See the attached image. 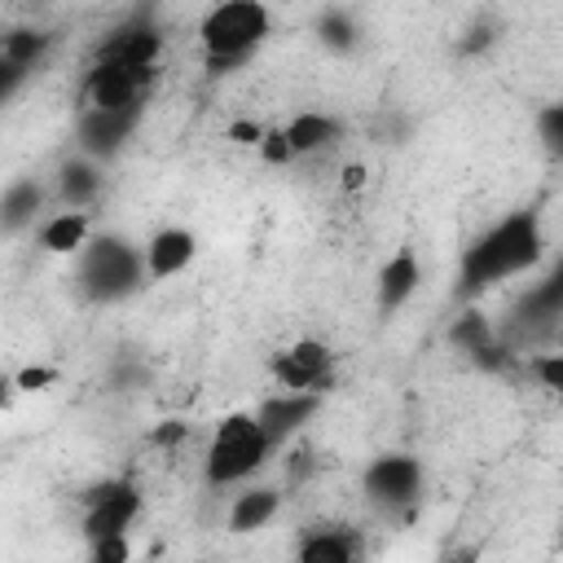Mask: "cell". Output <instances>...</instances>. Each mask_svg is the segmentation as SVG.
<instances>
[{
	"label": "cell",
	"mask_w": 563,
	"mask_h": 563,
	"mask_svg": "<svg viewBox=\"0 0 563 563\" xmlns=\"http://www.w3.org/2000/svg\"><path fill=\"white\" fill-rule=\"evenodd\" d=\"M541 260V224L532 211H515L506 220H497L475 246H466L462 255V290L479 295L523 268H532Z\"/></svg>",
	"instance_id": "cell-1"
},
{
	"label": "cell",
	"mask_w": 563,
	"mask_h": 563,
	"mask_svg": "<svg viewBox=\"0 0 563 563\" xmlns=\"http://www.w3.org/2000/svg\"><path fill=\"white\" fill-rule=\"evenodd\" d=\"M273 31V13L260 4V0H224V4H211L198 22V40H202V53H207V66L216 70H229L238 62H246L264 35Z\"/></svg>",
	"instance_id": "cell-2"
},
{
	"label": "cell",
	"mask_w": 563,
	"mask_h": 563,
	"mask_svg": "<svg viewBox=\"0 0 563 563\" xmlns=\"http://www.w3.org/2000/svg\"><path fill=\"white\" fill-rule=\"evenodd\" d=\"M145 255L136 242L119 238V233H101V238H88L79 246V290L92 299V303H114V299H128L145 286Z\"/></svg>",
	"instance_id": "cell-3"
},
{
	"label": "cell",
	"mask_w": 563,
	"mask_h": 563,
	"mask_svg": "<svg viewBox=\"0 0 563 563\" xmlns=\"http://www.w3.org/2000/svg\"><path fill=\"white\" fill-rule=\"evenodd\" d=\"M273 444L264 435V427L255 422V413H229L224 422H216L207 457H202V475L220 488L229 484H246L264 462H268Z\"/></svg>",
	"instance_id": "cell-4"
},
{
	"label": "cell",
	"mask_w": 563,
	"mask_h": 563,
	"mask_svg": "<svg viewBox=\"0 0 563 563\" xmlns=\"http://www.w3.org/2000/svg\"><path fill=\"white\" fill-rule=\"evenodd\" d=\"M150 79H154V70H145V66L97 62L84 84V110H141Z\"/></svg>",
	"instance_id": "cell-5"
},
{
	"label": "cell",
	"mask_w": 563,
	"mask_h": 563,
	"mask_svg": "<svg viewBox=\"0 0 563 563\" xmlns=\"http://www.w3.org/2000/svg\"><path fill=\"white\" fill-rule=\"evenodd\" d=\"M141 510V493L132 479H106L88 493L84 501V537L88 545L92 541H106V537H128L132 519Z\"/></svg>",
	"instance_id": "cell-6"
},
{
	"label": "cell",
	"mask_w": 563,
	"mask_h": 563,
	"mask_svg": "<svg viewBox=\"0 0 563 563\" xmlns=\"http://www.w3.org/2000/svg\"><path fill=\"white\" fill-rule=\"evenodd\" d=\"M273 378L282 383V391H299V396H321L334 383V352L317 339H299L286 352L273 356Z\"/></svg>",
	"instance_id": "cell-7"
},
{
	"label": "cell",
	"mask_w": 563,
	"mask_h": 563,
	"mask_svg": "<svg viewBox=\"0 0 563 563\" xmlns=\"http://www.w3.org/2000/svg\"><path fill=\"white\" fill-rule=\"evenodd\" d=\"M361 484L378 506H409L422 488V462L409 453H383L365 466Z\"/></svg>",
	"instance_id": "cell-8"
},
{
	"label": "cell",
	"mask_w": 563,
	"mask_h": 563,
	"mask_svg": "<svg viewBox=\"0 0 563 563\" xmlns=\"http://www.w3.org/2000/svg\"><path fill=\"white\" fill-rule=\"evenodd\" d=\"M136 123H141V110H79L75 136H79L84 158L119 154L128 145V136L136 132Z\"/></svg>",
	"instance_id": "cell-9"
},
{
	"label": "cell",
	"mask_w": 563,
	"mask_h": 563,
	"mask_svg": "<svg viewBox=\"0 0 563 563\" xmlns=\"http://www.w3.org/2000/svg\"><path fill=\"white\" fill-rule=\"evenodd\" d=\"M141 255H145V277L150 282H167V277H176V273H185L189 268V260L198 255V238L189 233V229H158L145 246H141Z\"/></svg>",
	"instance_id": "cell-10"
},
{
	"label": "cell",
	"mask_w": 563,
	"mask_h": 563,
	"mask_svg": "<svg viewBox=\"0 0 563 563\" xmlns=\"http://www.w3.org/2000/svg\"><path fill=\"white\" fill-rule=\"evenodd\" d=\"M317 405H321V396H299V391H277V396H268L260 409H255V422L264 427V435H268V444L277 449V444H286L312 413H317Z\"/></svg>",
	"instance_id": "cell-11"
},
{
	"label": "cell",
	"mask_w": 563,
	"mask_h": 563,
	"mask_svg": "<svg viewBox=\"0 0 563 563\" xmlns=\"http://www.w3.org/2000/svg\"><path fill=\"white\" fill-rule=\"evenodd\" d=\"M277 136H282L286 154H321V150L339 145L343 123H339L334 114H325V110H303V114H295Z\"/></svg>",
	"instance_id": "cell-12"
},
{
	"label": "cell",
	"mask_w": 563,
	"mask_h": 563,
	"mask_svg": "<svg viewBox=\"0 0 563 563\" xmlns=\"http://www.w3.org/2000/svg\"><path fill=\"white\" fill-rule=\"evenodd\" d=\"M361 559V541L347 528H317L303 537L295 563H356Z\"/></svg>",
	"instance_id": "cell-13"
},
{
	"label": "cell",
	"mask_w": 563,
	"mask_h": 563,
	"mask_svg": "<svg viewBox=\"0 0 563 563\" xmlns=\"http://www.w3.org/2000/svg\"><path fill=\"white\" fill-rule=\"evenodd\" d=\"M88 229H92L88 211H66L62 207L57 216H48L40 224V246L53 251V255H79V246L88 242Z\"/></svg>",
	"instance_id": "cell-14"
},
{
	"label": "cell",
	"mask_w": 563,
	"mask_h": 563,
	"mask_svg": "<svg viewBox=\"0 0 563 563\" xmlns=\"http://www.w3.org/2000/svg\"><path fill=\"white\" fill-rule=\"evenodd\" d=\"M282 510V493L277 488H242L229 506V528L233 532H260L273 515Z\"/></svg>",
	"instance_id": "cell-15"
},
{
	"label": "cell",
	"mask_w": 563,
	"mask_h": 563,
	"mask_svg": "<svg viewBox=\"0 0 563 563\" xmlns=\"http://www.w3.org/2000/svg\"><path fill=\"white\" fill-rule=\"evenodd\" d=\"M57 189H62L66 211H88V202L101 194V176H97L92 158H75V163H66L62 176H57Z\"/></svg>",
	"instance_id": "cell-16"
},
{
	"label": "cell",
	"mask_w": 563,
	"mask_h": 563,
	"mask_svg": "<svg viewBox=\"0 0 563 563\" xmlns=\"http://www.w3.org/2000/svg\"><path fill=\"white\" fill-rule=\"evenodd\" d=\"M413 286H418V260H413L409 251H400V255H396V260H387V268H383L378 303L391 312V308H400V303L413 295Z\"/></svg>",
	"instance_id": "cell-17"
},
{
	"label": "cell",
	"mask_w": 563,
	"mask_h": 563,
	"mask_svg": "<svg viewBox=\"0 0 563 563\" xmlns=\"http://www.w3.org/2000/svg\"><path fill=\"white\" fill-rule=\"evenodd\" d=\"M40 202H44V189L35 185V180H18V185H9L4 189V198H0V229H22V224H31L35 220V211H40Z\"/></svg>",
	"instance_id": "cell-18"
},
{
	"label": "cell",
	"mask_w": 563,
	"mask_h": 563,
	"mask_svg": "<svg viewBox=\"0 0 563 563\" xmlns=\"http://www.w3.org/2000/svg\"><path fill=\"white\" fill-rule=\"evenodd\" d=\"M44 44H48V35H40V31H13V35L0 44V53H4L18 70H31V62L44 53Z\"/></svg>",
	"instance_id": "cell-19"
},
{
	"label": "cell",
	"mask_w": 563,
	"mask_h": 563,
	"mask_svg": "<svg viewBox=\"0 0 563 563\" xmlns=\"http://www.w3.org/2000/svg\"><path fill=\"white\" fill-rule=\"evenodd\" d=\"M321 31H325L321 40H325V44H334V48H347V44L356 40L352 18H343V13H325V18H321Z\"/></svg>",
	"instance_id": "cell-20"
},
{
	"label": "cell",
	"mask_w": 563,
	"mask_h": 563,
	"mask_svg": "<svg viewBox=\"0 0 563 563\" xmlns=\"http://www.w3.org/2000/svg\"><path fill=\"white\" fill-rule=\"evenodd\" d=\"M128 554H132V541L128 537L92 541V563H128Z\"/></svg>",
	"instance_id": "cell-21"
},
{
	"label": "cell",
	"mask_w": 563,
	"mask_h": 563,
	"mask_svg": "<svg viewBox=\"0 0 563 563\" xmlns=\"http://www.w3.org/2000/svg\"><path fill=\"white\" fill-rule=\"evenodd\" d=\"M22 75H26V70H18V66H13V62L0 53V101H4V97H9L18 84H22Z\"/></svg>",
	"instance_id": "cell-22"
},
{
	"label": "cell",
	"mask_w": 563,
	"mask_h": 563,
	"mask_svg": "<svg viewBox=\"0 0 563 563\" xmlns=\"http://www.w3.org/2000/svg\"><path fill=\"white\" fill-rule=\"evenodd\" d=\"M537 369H541L545 387H559V383H563V356H545V361H541Z\"/></svg>",
	"instance_id": "cell-23"
},
{
	"label": "cell",
	"mask_w": 563,
	"mask_h": 563,
	"mask_svg": "<svg viewBox=\"0 0 563 563\" xmlns=\"http://www.w3.org/2000/svg\"><path fill=\"white\" fill-rule=\"evenodd\" d=\"M0 396H4V383H0Z\"/></svg>",
	"instance_id": "cell-24"
}]
</instances>
